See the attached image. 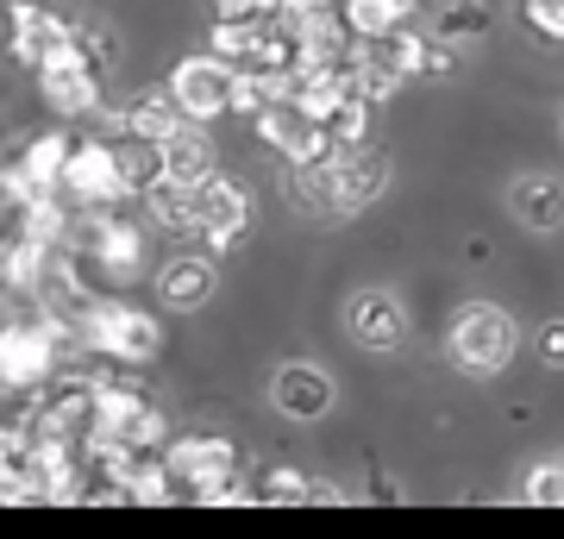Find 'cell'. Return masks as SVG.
Listing matches in <instances>:
<instances>
[{
	"mask_svg": "<svg viewBox=\"0 0 564 539\" xmlns=\"http://www.w3.org/2000/svg\"><path fill=\"white\" fill-rule=\"evenodd\" d=\"M508 214L527 226V233H558L564 226V182L545 176V170H527V176L508 182Z\"/></svg>",
	"mask_w": 564,
	"mask_h": 539,
	"instance_id": "cell-16",
	"label": "cell"
},
{
	"mask_svg": "<svg viewBox=\"0 0 564 539\" xmlns=\"http://www.w3.org/2000/svg\"><path fill=\"white\" fill-rule=\"evenodd\" d=\"M144 214H151V226H170V233H188L195 226V188L188 182H151L144 188Z\"/></svg>",
	"mask_w": 564,
	"mask_h": 539,
	"instance_id": "cell-26",
	"label": "cell"
},
{
	"mask_svg": "<svg viewBox=\"0 0 564 539\" xmlns=\"http://www.w3.org/2000/svg\"><path fill=\"white\" fill-rule=\"evenodd\" d=\"M276 0H214V20H270Z\"/></svg>",
	"mask_w": 564,
	"mask_h": 539,
	"instance_id": "cell-33",
	"label": "cell"
},
{
	"mask_svg": "<svg viewBox=\"0 0 564 539\" xmlns=\"http://www.w3.org/2000/svg\"><path fill=\"white\" fill-rule=\"evenodd\" d=\"M514 352H521V333H514V320L496 301H464L458 314H452V326H445V358L477 382L502 377L508 364H514Z\"/></svg>",
	"mask_w": 564,
	"mask_h": 539,
	"instance_id": "cell-3",
	"label": "cell"
},
{
	"mask_svg": "<svg viewBox=\"0 0 564 539\" xmlns=\"http://www.w3.org/2000/svg\"><path fill=\"white\" fill-rule=\"evenodd\" d=\"M540 358L552 364V370H564V320H545L540 326Z\"/></svg>",
	"mask_w": 564,
	"mask_h": 539,
	"instance_id": "cell-34",
	"label": "cell"
},
{
	"mask_svg": "<svg viewBox=\"0 0 564 539\" xmlns=\"http://www.w3.org/2000/svg\"><path fill=\"white\" fill-rule=\"evenodd\" d=\"M163 176L170 182H188V188H202L214 176V144H207V126H182L176 139L163 144Z\"/></svg>",
	"mask_w": 564,
	"mask_h": 539,
	"instance_id": "cell-24",
	"label": "cell"
},
{
	"mask_svg": "<svg viewBox=\"0 0 564 539\" xmlns=\"http://www.w3.org/2000/svg\"><path fill=\"white\" fill-rule=\"evenodd\" d=\"M333 370H321V364H282L276 370V382H270V401H276V414H289V420H321L326 408H333Z\"/></svg>",
	"mask_w": 564,
	"mask_h": 539,
	"instance_id": "cell-14",
	"label": "cell"
},
{
	"mask_svg": "<svg viewBox=\"0 0 564 539\" xmlns=\"http://www.w3.org/2000/svg\"><path fill=\"white\" fill-rule=\"evenodd\" d=\"M414 13H421V0H345L339 7L351 39H389V32L414 25Z\"/></svg>",
	"mask_w": 564,
	"mask_h": 539,
	"instance_id": "cell-22",
	"label": "cell"
},
{
	"mask_svg": "<svg viewBox=\"0 0 564 539\" xmlns=\"http://www.w3.org/2000/svg\"><path fill=\"white\" fill-rule=\"evenodd\" d=\"M69 226H76L69 195H32L25 201V214L13 220V233L32 239V245H44V251H57V245H69Z\"/></svg>",
	"mask_w": 564,
	"mask_h": 539,
	"instance_id": "cell-23",
	"label": "cell"
},
{
	"mask_svg": "<svg viewBox=\"0 0 564 539\" xmlns=\"http://www.w3.org/2000/svg\"><path fill=\"white\" fill-rule=\"evenodd\" d=\"M527 25L545 39H564V0H527Z\"/></svg>",
	"mask_w": 564,
	"mask_h": 539,
	"instance_id": "cell-32",
	"label": "cell"
},
{
	"mask_svg": "<svg viewBox=\"0 0 564 539\" xmlns=\"http://www.w3.org/2000/svg\"><path fill=\"white\" fill-rule=\"evenodd\" d=\"M345 82H351V95H364L370 107L377 100H389L395 88H402V69H395V57H389V44L383 39H351V51H345Z\"/></svg>",
	"mask_w": 564,
	"mask_h": 539,
	"instance_id": "cell-17",
	"label": "cell"
},
{
	"mask_svg": "<svg viewBox=\"0 0 564 539\" xmlns=\"http://www.w3.org/2000/svg\"><path fill=\"white\" fill-rule=\"evenodd\" d=\"M321 126H326V139H333V151L370 144V100H364V95H339V107H333Z\"/></svg>",
	"mask_w": 564,
	"mask_h": 539,
	"instance_id": "cell-29",
	"label": "cell"
},
{
	"mask_svg": "<svg viewBox=\"0 0 564 539\" xmlns=\"http://www.w3.org/2000/svg\"><path fill=\"white\" fill-rule=\"evenodd\" d=\"M333 176H339V207L364 214L370 201H383L395 163H389L383 144H351V151H333Z\"/></svg>",
	"mask_w": 564,
	"mask_h": 539,
	"instance_id": "cell-13",
	"label": "cell"
},
{
	"mask_svg": "<svg viewBox=\"0 0 564 539\" xmlns=\"http://www.w3.org/2000/svg\"><path fill=\"white\" fill-rule=\"evenodd\" d=\"M521 502H533V508H564V471L552 459L540 464H527V477H521Z\"/></svg>",
	"mask_w": 564,
	"mask_h": 539,
	"instance_id": "cell-31",
	"label": "cell"
},
{
	"mask_svg": "<svg viewBox=\"0 0 564 539\" xmlns=\"http://www.w3.org/2000/svg\"><path fill=\"white\" fill-rule=\"evenodd\" d=\"M289 207L307 214V220H345L333 158H326V163H289Z\"/></svg>",
	"mask_w": 564,
	"mask_h": 539,
	"instance_id": "cell-19",
	"label": "cell"
},
{
	"mask_svg": "<svg viewBox=\"0 0 564 539\" xmlns=\"http://www.w3.org/2000/svg\"><path fill=\"white\" fill-rule=\"evenodd\" d=\"M245 226H251V195H245L232 176L214 170V176L195 188V226H188V233H195L207 251H232V245L245 239Z\"/></svg>",
	"mask_w": 564,
	"mask_h": 539,
	"instance_id": "cell-7",
	"label": "cell"
},
{
	"mask_svg": "<svg viewBox=\"0 0 564 539\" xmlns=\"http://www.w3.org/2000/svg\"><path fill=\"white\" fill-rule=\"evenodd\" d=\"M251 126H258V139L270 144L282 163H326V158H333L326 126L314 120V114H302L295 100H270V107H263Z\"/></svg>",
	"mask_w": 564,
	"mask_h": 539,
	"instance_id": "cell-9",
	"label": "cell"
},
{
	"mask_svg": "<svg viewBox=\"0 0 564 539\" xmlns=\"http://www.w3.org/2000/svg\"><path fill=\"white\" fill-rule=\"evenodd\" d=\"M263 39H270V20H214V32H207V57H220L226 69H258Z\"/></svg>",
	"mask_w": 564,
	"mask_h": 539,
	"instance_id": "cell-20",
	"label": "cell"
},
{
	"mask_svg": "<svg viewBox=\"0 0 564 539\" xmlns=\"http://www.w3.org/2000/svg\"><path fill=\"white\" fill-rule=\"evenodd\" d=\"M63 195H69V207H120V201H126L120 151H113V139H107V132H88V139L69 144Z\"/></svg>",
	"mask_w": 564,
	"mask_h": 539,
	"instance_id": "cell-5",
	"label": "cell"
},
{
	"mask_svg": "<svg viewBox=\"0 0 564 539\" xmlns=\"http://www.w3.org/2000/svg\"><path fill=\"white\" fill-rule=\"evenodd\" d=\"M20 176L39 188V195H63V170H69V139L63 132H32L20 144Z\"/></svg>",
	"mask_w": 564,
	"mask_h": 539,
	"instance_id": "cell-21",
	"label": "cell"
},
{
	"mask_svg": "<svg viewBox=\"0 0 564 539\" xmlns=\"http://www.w3.org/2000/svg\"><path fill=\"white\" fill-rule=\"evenodd\" d=\"M163 88L176 95V107L188 114V120L207 126V120H220L226 100H232V69H226L220 57H182Z\"/></svg>",
	"mask_w": 564,
	"mask_h": 539,
	"instance_id": "cell-10",
	"label": "cell"
},
{
	"mask_svg": "<svg viewBox=\"0 0 564 539\" xmlns=\"http://www.w3.org/2000/svg\"><path fill=\"white\" fill-rule=\"evenodd\" d=\"M39 95L51 114L63 120H82V114H101V63L88 57L82 44H69L63 57H51L39 69Z\"/></svg>",
	"mask_w": 564,
	"mask_h": 539,
	"instance_id": "cell-6",
	"label": "cell"
},
{
	"mask_svg": "<svg viewBox=\"0 0 564 539\" xmlns=\"http://www.w3.org/2000/svg\"><path fill=\"white\" fill-rule=\"evenodd\" d=\"M69 333H76V352L113 364V370H144V364L163 352L158 314L139 308V301H126V295H95L76 320H69Z\"/></svg>",
	"mask_w": 564,
	"mask_h": 539,
	"instance_id": "cell-2",
	"label": "cell"
},
{
	"mask_svg": "<svg viewBox=\"0 0 564 539\" xmlns=\"http://www.w3.org/2000/svg\"><path fill=\"white\" fill-rule=\"evenodd\" d=\"M270 25H276L282 39L314 44L321 32H333V25H339V7H333V0H276Z\"/></svg>",
	"mask_w": 564,
	"mask_h": 539,
	"instance_id": "cell-25",
	"label": "cell"
},
{
	"mask_svg": "<svg viewBox=\"0 0 564 539\" xmlns=\"http://www.w3.org/2000/svg\"><path fill=\"white\" fill-rule=\"evenodd\" d=\"M151 282H158L163 308L195 314V308H207V295H214V258H207V251H170Z\"/></svg>",
	"mask_w": 564,
	"mask_h": 539,
	"instance_id": "cell-15",
	"label": "cell"
},
{
	"mask_svg": "<svg viewBox=\"0 0 564 539\" xmlns=\"http://www.w3.org/2000/svg\"><path fill=\"white\" fill-rule=\"evenodd\" d=\"M433 39L445 44H470L489 32V0H440V13H433V25H426Z\"/></svg>",
	"mask_w": 564,
	"mask_h": 539,
	"instance_id": "cell-27",
	"label": "cell"
},
{
	"mask_svg": "<svg viewBox=\"0 0 564 539\" xmlns=\"http://www.w3.org/2000/svg\"><path fill=\"white\" fill-rule=\"evenodd\" d=\"M7 44H13V57H20L25 69H44L51 57H63V51L76 44V32H69V20H63V7L13 0V7H7Z\"/></svg>",
	"mask_w": 564,
	"mask_h": 539,
	"instance_id": "cell-8",
	"label": "cell"
},
{
	"mask_svg": "<svg viewBox=\"0 0 564 539\" xmlns=\"http://www.w3.org/2000/svg\"><path fill=\"white\" fill-rule=\"evenodd\" d=\"M345 333L364 345V352H395L408 339V308L395 289H358L345 301Z\"/></svg>",
	"mask_w": 564,
	"mask_h": 539,
	"instance_id": "cell-11",
	"label": "cell"
},
{
	"mask_svg": "<svg viewBox=\"0 0 564 539\" xmlns=\"http://www.w3.org/2000/svg\"><path fill=\"white\" fill-rule=\"evenodd\" d=\"M552 464H558V471H564V452H552Z\"/></svg>",
	"mask_w": 564,
	"mask_h": 539,
	"instance_id": "cell-35",
	"label": "cell"
},
{
	"mask_svg": "<svg viewBox=\"0 0 564 539\" xmlns=\"http://www.w3.org/2000/svg\"><path fill=\"white\" fill-rule=\"evenodd\" d=\"M163 464H170V483L188 489L195 502H226V489L239 483V452L220 433H182V440H170Z\"/></svg>",
	"mask_w": 564,
	"mask_h": 539,
	"instance_id": "cell-4",
	"label": "cell"
},
{
	"mask_svg": "<svg viewBox=\"0 0 564 539\" xmlns=\"http://www.w3.org/2000/svg\"><path fill=\"white\" fill-rule=\"evenodd\" d=\"M76 333L51 314H7L0 320V396H44L69 370Z\"/></svg>",
	"mask_w": 564,
	"mask_h": 539,
	"instance_id": "cell-1",
	"label": "cell"
},
{
	"mask_svg": "<svg viewBox=\"0 0 564 539\" xmlns=\"http://www.w3.org/2000/svg\"><path fill=\"white\" fill-rule=\"evenodd\" d=\"M44 270H51V251L20 233H7L0 239V308L7 314H32L44 295Z\"/></svg>",
	"mask_w": 564,
	"mask_h": 539,
	"instance_id": "cell-12",
	"label": "cell"
},
{
	"mask_svg": "<svg viewBox=\"0 0 564 539\" xmlns=\"http://www.w3.org/2000/svg\"><path fill=\"white\" fill-rule=\"evenodd\" d=\"M182 126H188V114L176 107V95H170V88H144V95H132L120 107V132H132V139L170 144Z\"/></svg>",
	"mask_w": 564,
	"mask_h": 539,
	"instance_id": "cell-18",
	"label": "cell"
},
{
	"mask_svg": "<svg viewBox=\"0 0 564 539\" xmlns=\"http://www.w3.org/2000/svg\"><path fill=\"white\" fill-rule=\"evenodd\" d=\"M120 182H126V195H144L151 182H163V144L151 139H132V132H120Z\"/></svg>",
	"mask_w": 564,
	"mask_h": 539,
	"instance_id": "cell-28",
	"label": "cell"
},
{
	"mask_svg": "<svg viewBox=\"0 0 564 539\" xmlns=\"http://www.w3.org/2000/svg\"><path fill=\"white\" fill-rule=\"evenodd\" d=\"M258 502H314V477L295 464H270L258 477Z\"/></svg>",
	"mask_w": 564,
	"mask_h": 539,
	"instance_id": "cell-30",
	"label": "cell"
}]
</instances>
